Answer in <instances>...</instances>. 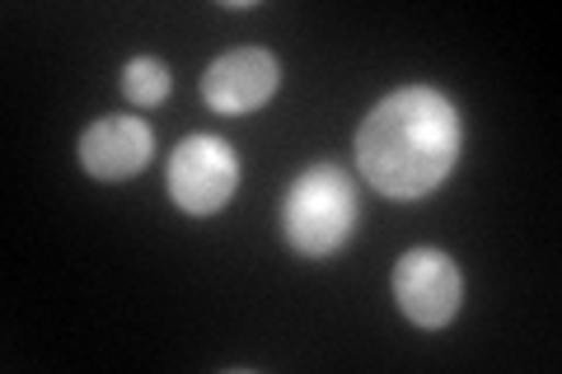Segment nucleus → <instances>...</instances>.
<instances>
[{
    "instance_id": "423d86ee",
    "label": "nucleus",
    "mask_w": 562,
    "mask_h": 374,
    "mask_svg": "<svg viewBox=\"0 0 562 374\" xmlns=\"http://www.w3.org/2000/svg\"><path fill=\"white\" fill-rule=\"evenodd\" d=\"M150 150H155V132L150 122H140L132 113H117V117H99L80 132V165L99 183H122L150 165Z\"/></svg>"
},
{
    "instance_id": "39448f33",
    "label": "nucleus",
    "mask_w": 562,
    "mask_h": 374,
    "mask_svg": "<svg viewBox=\"0 0 562 374\" xmlns=\"http://www.w3.org/2000/svg\"><path fill=\"white\" fill-rule=\"evenodd\" d=\"M277 89H281V61L268 47H231V52H221L202 76L206 109L221 117L258 113Z\"/></svg>"
},
{
    "instance_id": "f03ea898",
    "label": "nucleus",
    "mask_w": 562,
    "mask_h": 374,
    "mask_svg": "<svg viewBox=\"0 0 562 374\" xmlns=\"http://www.w3.org/2000/svg\"><path fill=\"white\" fill-rule=\"evenodd\" d=\"M361 197L342 165H310L281 202V235L301 258H333L357 235Z\"/></svg>"
},
{
    "instance_id": "f257e3e1",
    "label": "nucleus",
    "mask_w": 562,
    "mask_h": 374,
    "mask_svg": "<svg viewBox=\"0 0 562 374\" xmlns=\"http://www.w3.org/2000/svg\"><path fill=\"white\" fill-rule=\"evenodd\" d=\"M464 146L454 103L431 84H403L366 113L357 132V169L394 202L431 197L450 178Z\"/></svg>"
},
{
    "instance_id": "0eeeda50",
    "label": "nucleus",
    "mask_w": 562,
    "mask_h": 374,
    "mask_svg": "<svg viewBox=\"0 0 562 374\" xmlns=\"http://www.w3.org/2000/svg\"><path fill=\"white\" fill-rule=\"evenodd\" d=\"M173 89V76L160 57H132L122 66V94L132 99V109H160Z\"/></svg>"
},
{
    "instance_id": "7ed1b4c3",
    "label": "nucleus",
    "mask_w": 562,
    "mask_h": 374,
    "mask_svg": "<svg viewBox=\"0 0 562 374\" xmlns=\"http://www.w3.org/2000/svg\"><path fill=\"white\" fill-rule=\"evenodd\" d=\"M169 197L188 216H216L239 188V155L221 136H188L169 155Z\"/></svg>"
},
{
    "instance_id": "20e7f679",
    "label": "nucleus",
    "mask_w": 562,
    "mask_h": 374,
    "mask_svg": "<svg viewBox=\"0 0 562 374\" xmlns=\"http://www.w3.org/2000/svg\"><path fill=\"white\" fill-rule=\"evenodd\" d=\"M394 299L417 328H446L464 305V276L441 248H408L394 262Z\"/></svg>"
}]
</instances>
